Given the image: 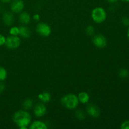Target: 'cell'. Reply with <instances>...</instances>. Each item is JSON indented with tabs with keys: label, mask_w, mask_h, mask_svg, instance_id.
<instances>
[{
	"label": "cell",
	"mask_w": 129,
	"mask_h": 129,
	"mask_svg": "<svg viewBox=\"0 0 129 129\" xmlns=\"http://www.w3.org/2000/svg\"><path fill=\"white\" fill-rule=\"evenodd\" d=\"M122 23L125 25H129V18H123L122 19Z\"/></svg>",
	"instance_id": "cb8c5ba5"
},
{
	"label": "cell",
	"mask_w": 129,
	"mask_h": 129,
	"mask_svg": "<svg viewBox=\"0 0 129 129\" xmlns=\"http://www.w3.org/2000/svg\"><path fill=\"white\" fill-rule=\"evenodd\" d=\"M10 34L11 35L14 36H17L19 35V28L17 26H13L10 30Z\"/></svg>",
	"instance_id": "ac0fdd59"
},
{
	"label": "cell",
	"mask_w": 129,
	"mask_h": 129,
	"mask_svg": "<svg viewBox=\"0 0 129 129\" xmlns=\"http://www.w3.org/2000/svg\"><path fill=\"white\" fill-rule=\"evenodd\" d=\"M34 20H35V21H39L40 20V16H39V14H35L34 16Z\"/></svg>",
	"instance_id": "484cf974"
},
{
	"label": "cell",
	"mask_w": 129,
	"mask_h": 129,
	"mask_svg": "<svg viewBox=\"0 0 129 129\" xmlns=\"http://www.w3.org/2000/svg\"><path fill=\"white\" fill-rule=\"evenodd\" d=\"M91 17L94 22L101 23L107 18V13L103 8L97 7L92 11Z\"/></svg>",
	"instance_id": "3957f363"
},
{
	"label": "cell",
	"mask_w": 129,
	"mask_h": 129,
	"mask_svg": "<svg viewBox=\"0 0 129 129\" xmlns=\"http://www.w3.org/2000/svg\"><path fill=\"white\" fill-rule=\"evenodd\" d=\"M86 34H88V35H91L94 34V29L92 26H88V27L86 28Z\"/></svg>",
	"instance_id": "ffe728a7"
},
{
	"label": "cell",
	"mask_w": 129,
	"mask_h": 129,
	"mask_svg": "<svg viewBox=\"0 0 129 129\" xmlns=\"http://www.w3.org/2000/svg\"><path fill=\"white\" fill-rule=\"evenodd\" d=\"M87 112L93 117H98L100 114V110L98 107L93 105H89L87 107Z\"/></svg>",
	"instance_id": "9c48e42d"
},
{
	"label": "cell",
	"mask_w": 129,
	"mask_h": 129,
	"mask_svg": "<svg viewBox=\"0 0 129 129\" xmlns=\"http://www.w3.org/2000/svg\"><path fill=\"white\" fill-rule=\"evenodd\" d=\"M93 42L97 47L103 48L107 45V40L102 35H96L93 37Z\"/></svg>",
	"instance_id": "8992f818"
},
{
	"label": "cell",
	"mask_w": 129,
	"mask_h": 129,
	"mask_svg": "<svg viewBox=\"0 0 129 129\" xmlns=\"http://www.w3.org/2000/svg\"><path fill=\"white\" fill-rule=\"evenodd\" d=\"M20 20L22 23L27 25L30 21V16L27 12H23L20 15Z\"/></svg>",
	"instance_id": "4fadbf2b"
},
{
	"label": "cell",
	"mask_w": 129,
	"mask_h": 129,
	"mask_svg": "<svg viewBox=\"0 0 129 129\" xmlns=\"http://www.w3.org/2000/svg\"><path fill=\"white\" fill-rule=\"evenodd\" d=\"M5 42H6V38L3 35L0 34V46L5 45Z\"/></svg>",
	"instance_id": "603a6c76"
},
{
	"label": "cell",
	"mask_w": 129,
	"mask_h": 129,
	"mask_svg": "<svg viewBox=\"0 0 129 129\" xmlns=\"http://www.w3.org/2000/svg\"><path fill=\"white\" fill-rule=\"evenodd\" d=\"M0 1L2 3H9L11 1H12V0H0Z\"/></svg>",
	"instance_id": "4316f807"
},
{
	"label": "cell",
	"mask_w": 129,
	"mask_h": 129,
	"mask_svg": "<svg viewBox=\"0 0 129 129\" xmlns=\"http://www.w3.org/2000/svg\"><path fill=\"white\" fill-rule=\"evenodd\" d=\"M23 107L26 110H29L33 106V102L31 99H26L23 102Z\"/></svg>",
	"instance_id": "e0dca14e"
},
{
	"label": "cell",
	"mask_w": 129,
	"mask_h": 129,
	"mask_svg": "<svg viewBox=\"0 0 129 129\" xmlns=\"http://www.w3.org/2000/svg\"><path fill=\"white\" fill-rule=\"evenodd\" d=\"M13 120L21 129H26L31 122V115L28 112L19 110L15 113Z\"/></svg>",
	"instance_id": "6da1fadb"
},
{
	"label": "cell",
	"mask_w": 129,
	"mask_h": 129,
	"mask_svg": "<svg viewBox=\"0 0 129 129\" xmlns=\"http://www.w3.org/2000/svg\"><path fill=\"white\" fill-rule=\"evenodd\" d=\"M5 85H4L3 83H0V93L3 92V91L5 90Z\"/></svg>",
	"instance_id": "d4e9b609"
},
{
	"label": "cell",
	"mask_w": 129,
	"mask_h": 129,
	"mask_svg": "<svg viewBox=\"0 0 129 129\" xmlns=\"http://www.w3.org/2000/svg\"><path fill=\"white\" fill-rule=\"evenodd\" d=\"M21 40L17 36H14L11 35L10 37H8L6 39L5 42V45L8 49H17L20 45Z\"/></svg>",
	"instance_id": "277c9868"
},
{
	"label": "cell",
	"mask_w": 129,
	"mask_h": 129,
	"mask_svg": "<svg viewBox=\"0 0 129 129\" xmlns=\"http://www.w3.org/2000/svg\"><path fill=\"white\" fill-rule=\"evenodd\" d=\"M38 96L44 102H49L50 100V98H51V96H50V93H48V92H44L42 93H40Z\"/></svg>",
	"instance_id": "9a60e30c"
},
{
	"label": "cell",
	"mask_w": 129,
	"mask_h": 129,
	"mask_svg": "<svg viewBox=\"0 0 129 129\" xmlns=\"http://www.w3.org/2000/svg\"><path fill=\"white\" fill-rule=\"evenodd\" d=\"M119 75L121 78H125L127 76H128V71L125 69H122L120 71Z\"/></svg>",
	"instance_id": "d6986e66"
},
{
	"label": "cell",
	"mask_w": 129,
	"mask_h": 129,
	"mask_svg": "<svg viewBox=\"0 0 129 129\" xmlns=\"http://www.w3.org/2000/svg\"><path fill=\"white\" fill-rule=\"evenodd\" d=\"M37 32L43 37H48L51 34V28L50 26L44 23H39L36 28Z\"/></svg>",
	"instance_id": "5b68a950"
},
{
	"label": "cell",
	"mask_w": 129,
	"mask_h": 129,
	"mask_svg": "<svg viewBox=\"0 0 129 129\" xmlns=\"http://www.w3.org/2000/svg\"><path fill=\"white\" fill-rule=\"evenodd\" d=\"M23 8L24 3L22 0H13L11 5V11L15 13L21 12Z\"/></svg>",
	"instance_id": "52a82bcc"
},
{
	"label": "cell",
	"mask_w": 129,
	"mask_h": 129,
	"mask_svg": "<svg viewBox=\"0 0 129 129\" xmlns=\"http://www.w3.org/2000/svg\"><path fill=\"white\" fill-rule=\"evenodd\" d=\"M122 1H125V2H129V0H122Z\"/></svg>",
	"instance_id": "f546056e"
},
{
	"label": "cell",
	"mask_w": 129,
	"mask_h": 129,
	"mask_svg": "<svg viewBox=\"0 0 129 129\" xmlns=\"http://www.w3.org/2000/svg\"><path fill=\"white\" fill-rule=\"evenodd\" d=\"M7 77V71L3 67L0 66V81L5 80Z\"/></svg>",
	"instance_id": "2e32d148"
},
{
	"label": "cell",
	"mask_w": 129,
	"mask_h": 129,
	"mask_svg": "<svg viewBox=\"0 0 129 129\" xmlns=\"http://www.w3.org/2000/svg\"><path fill=\"white\" fill-rule=\"evenodd\" d=\"M127 36H128V38L129 39V28L128 30V31H127Z\"/></svg>",
	"instance_id": "f1b7e54d"
},
{
	"label": "cell",
	"mask_w": 129,
	"mask_h": 129,
	"mask_svg": "<svg viewBox=\"0 0 129 129\" xmlns=\"http://www.w3.org/2000/svg\"><path fill=\"white\" fill-rule=\"evenodd\" d=\"M61 103L65 108L68 109H74L78 107L79 100L74 94H68L62 98Z\"/></svg>",
	"instance_id": "7a4b0ae2"
},
{
	"label": "cell",
	"mask_w": 129,
	"mask_h": 129,
	"mask_svg": "<svg viewBox=\"0 0 129 129\" xmlns=\"http://www.w3.org/2000/svg\"><path fill=\"white\" fill-rule=\"evenodd\" d=\"M76 116L79 120H83L85 118V115H84V113L83 111L81 110H78L76 112Z\"/></svg>",
	"instance_id": "44dd1931"
},
{
	"label": "cell",
	"mask_w": 129,
	"mask_h": 129,
	"mask_svg": "<svg viewBox=\"0 0 129 129\" xmlns=\"http://www.w3.org/2000/svg\"><path fill=\"white\" fill-rule=\"evenodd\" d=\"M30 129H47V126L45 123L41 121H35L31 123L30 127Z\"/></svg>",
	"instance_id": "8fae6325"
},
{
	"label": "cell",
	"mask_w": 129,
	"mask_h": 129,
	"mask_svg": "<svg viewBox=\"0 0 129 129\" xmlns=\"http://www.w3.org/2000/svg\"><path fill=\"white\" fill-rule=\"evenodd\" d=\"M19 34L22 37L26 39L30 36L31 32H30V30H29L28 27L25 26H21L19 28Z\"/></svg>",
	"instance_id": "7c38bea8"
},
{
	"label": "cell",
	"mask_w": 129,
	"mask_h": 129,
	"mask_svg": "<svg viewBox=\"0 0 129 129\" xmlns=\"http://www.w3.org/2000/svg\"><path fill=\"white\" fill-rule=\"evenodd\" d=\"M3 23L7 26H10L14 21V16L12 13L6 11L3 15Z\"/></svg>",
	"instance_id": "30bf717a"
},
{
	"label": "cell",
	"mask_w": 129,
	"mask_h": 129,
	"mask_svg": "<svg viewBox=\"0 0 129 129\" xmlns=\"http://www.w3.org/2000/svg\"><path fill=\"white\" fill-rule=\"evenodd\" d=\"M78 98L79 102H81L82 103H87L89 100V95L86 92H81L80 93H79Z\"/></svg>",
	"instance_id": "5bb4252c"
},
{
	"label": "cell",
	"mask_w": 129,
	"mask_h": 129,
	"mask_svg": "<svg viewBox=\"0 0 129 129\" xmlns=\"http://www.w3.org/2000/svg\"><path fill=\"white\" fill-rule=\"evenodd\" d=\"M120 128L122 129H129V120L125 121L121 125Z\"/></svg>",
	"instance_id": "7402d4cb"
},
{
	"label": "cell",
	"mask_w": 129,
	"mask_h": 129,
	"mask_svg": "<svg viewBox=\"0 0 129 129\" xmlns=\"http://www.w3.org/2000/svg\"><path fill=\"white\" fill-rule=\"evenodd\" d=\"M46 107L43 103H38L34 108V113L36 117H43L46 113Z\"/></svg>",
	"instance_id": "ba28073f"
},
{
	"label": "cell",
	"mask_w": 129,
	"mask_h": 129,
	"mask_svg": "<svg viewBox=\"0 0 129 129\" xmlns=\"http://www.w3.org/2000/svg\"><path fill=\"white\" fill-rule=\"evenodd\" d=\"M107 1H108V2L111 3H113L117 2V1H118V0H107Z\"/></svg>",
	"instance_id": "83f0119b"
}]
</instances>
